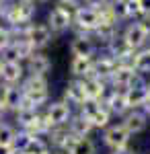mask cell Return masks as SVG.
I'll return each instance as SVG.
<instances>
[{"instance_id": "cell-21", "label": "cell", "mask_w": 150, "mask_h": 154, "mask_svg": "<svg viewBox=\"0 0 150 154\" xmlns=\"http://www.w3.org/2000/svg\"><path fill=\"white\" fill-rule=\"evenodd\" d=\"M39 113H41V109H19V111H14L12 117H14L17 130H25L29 123H33Z\"/></svg>"}, {"instance_id": "cell-34", "label": "cell", "mask_w": 150, "mask_h": 154, "mask_svg": "<svg viewBox=\"0 0 150 154\" xmlns=\"http://www.w3.org/2000/svg\"><path fill=\"white\" fill-rule=\"evenodd\" d=\"M113 2H115V4H121V6H123V4H127L130 0H113Z\"/></svg>"}, {"instance_id": "cell-40", "label": "cell", "mask_w": 150, "mask_h": 154, "mask_svg": "<svg viewBox=\"0 0 150 154\" xmlns=\"http://www.w3.org/2000/svg\"><path fill=\"white\" fill-rule=\"evenodd\" d=\"M6 2H11V0H6Z\"/></svg>"}, {"instance_id": "cell-26", "label": "cell", "mask_w": 150, "mask_h": 154, "mask_svg": "<svg viewBox=\"0 0 150 154\" xmlns=\"http://www.w3.org/2000/svg\"><path fill=\"white\" fill-rule=\"evenodd\" d=\"M123 12H126V19H138V17H142L138 0H130L127 4H123Z\"/></svg>"}, {"instance_id": "cell-10", "label": "cell", "mask_w": 150, "mask_h": 154, "mask_svg": "<svg viewBox=\"0 0 150 154\" xmlns=\"http://www.w3.org/2000/svg\"><path fill=\"white\" fill-rule=\"evenodd\" d=\"M121 125L130 131V136H136L148 128V115L142 109H130L121 115Z\"/></svg>"}, {"instance_id": "cell-42", "label": "cell", "mask_w": 150, "mask_h": 154, "mask_svg": "<svg viewBox=\"0 0 150 154\" xmlns=\"http://www.w3.org/2000/svg\"><path fill=\"white\" fill-rule=\"evenodd\" d=\"M0 86H2V82H0Z\"/></svg>"}, {"instance_id": "cell-23", "label": "cell", "mask_w": 150, "mask_h": 154, "mask_svg": "<svg viewBox=\"0 0 150 154\" xmlns=\"http://www.w3.org/2000/svg\"><path fill=\"white\" fill-rule=\"evenodd\" d=\"M68 154H97V144L91 138H78Z\"/></svg>"}, {"instance_id": "cell-37", "label": "cell", "mask_w": 150, "mask_h": 154, "mask_svg": "<svg viewBox=\"0 0 150 154\" xmlns=\"http://www.w3.org/2000/svg\"><path fill=\"white\" fill-rule=\"evenodd\" d=\"M146 48H148V49H150V39H148V41H146Z\"/></svg>"}, {"instance_id": "cell-32", "label": "cell", "mask_w": 150, "mask_h": 154, "mask_svg": "<svg viewBox=\"0 0 150 154\" xmlns=\"http://www.w3.org/2000/svg\"><path fill=\"white\" fill-rule=\"evenodd\" d=\"M6 6H8V2H6V0H0V19L4 17V12H6Z\"/></svg>"}, {"instance_id": "cell-25", "label": "cell", "mask_w": 150, "mask_h": 154, "mask_svg": "<svg viewBox=\"0 0 150 154\" xmlns=\"http://www.w3.org/2000/svg\"><path fill=\"white\" fill-rule=\"evenodd\" d=\"M31 140H33V138H31L25 130H17V136H14V140H12V148H14V152H25L27 146L31 144Z\"/></svg>"}, {"instance_id": "cell-4", "label": "cell", "mask_w": 150, "mask_h": 154, "mask_svg": "<svg viewBox=\"0 0 150 154\" xmlns=\"http://www.w3.org/2000/svg\"><path fill=\"white\" fill-rule=\"evenodd\" d=\"M45 121L49 123V128H62V125H68L70 117L74 115L72 107L66 103V101H49L43 109H41Z\"/></svg>"}, {"instance_id": "cell-8", "label": "cell", "mask_w": 150, "mask_h": 154, "mask_svg": "<svg viewBox=\"0 0 150 154\" xmlns=\"http://www.w3.org/2000/svg\"><path fill=\"white\" fill-rule=\"evenodd\" d=\"M115 68H117V62L103 49V54H99L97 58H92L91 76H95V78H99V80H103V82L109 84V80H111Z\"/></svg>"}, {"instance_id": "cell-38", "label": "cell", "mask_w": 150, "mask_h": 154, "mask_svg": "<svg viewBox=\"0 0 150 154\" xmlns=\"http://www.w3.org/2000/svg\"><path fill=\"white\" fill-rule=\"evenodd\" d=\"M37 154H49V150H47V152H37Z\"/></svg>"}, {"instance_id": "cell-16", "label": "cell", "mask_w": 150, "mask_h": 154, "mask_svg": "<svg viewBox=\"0 0 150 154\" xmlns=\"http://www.w3.org/2000/svg\"><path fill=\"white\" fill-rule=\"evenodd\" d=\"M62 101H66L70 107H78L86 101V95H84V88H82V80L78 78H72L70 82H66L64 86V95H62Z\"/></svg>"}, {"instance_id": "cell-30", "label": "cell", "mask_w": 150, "mask_h": 154, "mask_svg": "<svg viewBox=\"0 0 150 154\" xmlns=\"http://www.w3.org/2000/svg\"><path fill=\"white\" fill-rule=\"evenodd\" d=\"M142 17H150V0H138Z\"/></svg>"}, {"instance_id": "cell-12", "label": "cell", "mask_w": 150, "mask_h": 154, "mask_svg": "<svg viewBox=\"0 0 150 154\" xmlns=\"http://www.w3.org/2000/svg\"><path fill=\"white\" fill-rule=\"evenodd\" d=\"M138 72L134 70V66H117L115 72H113V76H111V88H115V91H126L127 86H132V84L138 80Z\"/></svg>"}, {"instance_id": "cell-29", "label": "cell", "mask_w": 150, "mask_h": 154, "mask_svg": "<svg viewBox=\"0 0 150 154\" xmlns=\"http://www.w3.org/2000/svg\"><path fill=\"white\" fill-rule=\"evenodd\" d=\"M138 23H140V27H142V31L146 33V37L150 39V17H142Z\"/></svg>"}, {"instance_id": "cell-2", "label": "cell", "mask_w": 150, "mask_h": 154, "mask_svg": "<svg viewBox=\"0 0 150 154\" xmlns=\"http://www.w3.org/2000/svg\"><path fill=\"white\" fill-rule=\"evenodd\" d=\"M72 17H74V6L70 4H56L54 8L47 11L45 17V25L49 27V31L54 35H60V33H66L72 27Z\"/></svg>"}, {"instance_id": "cell-6", "label": "cell", "mask_w": 150, "mask_h": 154, "mask_svg": "<svg viewBox=\"0 0 150 154\" xmlns=\"http://www.w3.org/2000/svg\"><path fill=\"white\" fill-rule=\"evenodd\" d=\"M130 131L121 125V123H113V125H107L103 130V142L107 148H111L113 152H126L127 144H130Z\"/></svg>"}, {"instance_id": "cell-17", "label": "cell", "mask_w": 150, "mask_h": 154, "mask_svg": "<svg viewBox=\"0 0 150 154\" xmlns=\"http://www.w3.org/2000/svg\"><path fill=\"white\" fill-rule=\"evenodd\" d=\"M82 88H84L86 99H92V101H103V97L107 95V91H109L107 82L99 80V78H95V76H86V78H82Z\"/></svg>"}, {"instance_id": "cell-3", "label": "cell", "mask_w": 150, "mask_h": 154, "mask_svg": "<svg viewBox=\"0 0 150 154\" xmlns=\"http://www.w3.org/2000/svg\"><path fill=\"white\" fill-rule=\"evenodd\" d=\"M101 23V19H99V14L95 8L91 6H78V8H74V17H72V31H74V35H89L92 33L97 27Z\"/></svg>"}, {"instance_id": "cell-28", "label": "cell", "mask_w": 150, "mask_h": 154, "mask_svg": "<svg viewBox=\"0 0 150 154\" xmlns=\"http://www.w3.org/2000/svg\"><path fill=\"white\" fill-rule=\"evenodd\" d=\"M146 115H148V119H150V82L146 84V101H144V105L140 107Z\"/></svg>"}, {"instance_id": "cell-31", "label": "cell", "mask_w": 150, "mask_h": 154, "mask_svg": "<svg viewBox=\"0 0 150 154\" xmlns=\"http://www.w3.org/2000/svg\"><path fill=\"white\" fill-rule=\"evenodd\" d=\"M0 154H14V148H12V146H2V144H0Z\"/></svg>"}, {"instance_id": "cell-20", "label": "cell", "mask_w": 150, "mask_h": 154, "mask_svg": "<svg viewBox=\"0 0 150 154\" xmlns=\"http://www.w3.org/2000/svg\"><path fill=\"white\" fill-rule=\"evenodd\" d=\"M86 121L92 125V130H105V128L109 125V121H111V113H109V111L103 107V103H101V105L89 115Z\"/></svg>"}, {"instance_id": "cell-35", "label": "cell", "mask_w": 150, "mask_h": 154, "mask_svg": "<svg viewBox=\"0 0 150 154\" xmlns=\"http://www.w3.org/2000/svg\"><path fill=\"white\" fill-rule=\"evenodd\" d=\"M49 154H64V152H58V150H49Z\"/></svg>"}, {"instance_id": "cell-7", "label": "cell", "mask_w": 150, "mask_h": 154, "mask_svg": "<svg viewBox=\"0 0 150 154\" xmlns=\"http://www.w3.org/2000/svg\"><path fill=\"white\" fill-rule=\"evenodd\" d=\"M23 66L27 76H47L52 70V60L45 51H33L23 62Z\"/></svg>"}, {"instance_id": "cell-1", "label": "cell", "mask_w": 150, "mask_h": 154, "mask_svg": "<svg viewBox=\"0 0 150 154\" xmlns=\"http://www.w3.org/2000/svg\"><path fill=\"white\" fill-rule=\"evenodd\" d=\"M35 12H37V4L35 2H25V0H11L6 12L2 17L4 25L8 27H17V25H27L33 21Z\"/></svg>"}, {"instance_id": "cell-27", "label": "cell", "mask_w": 150, "mask_h": 154, "mask_svg": "<svg viewBox=\"0 0 150 154\" xmlns=\"http://www.w3.org/2000/svg\"><path fill=\"white\" fill-rule=\"evenodd\" d=\"M12 43V31L8 25H0V51Z\"/></svg>"}, {"instance_id": "cell-19", "label": "cell", "mask_w": 150, "mask_h": 154, "mask_svg": "<svg viewBox=\"0 0 150 154\" xmlns=\"http://www.w3.org/2000/svg\"><path fill=\"white\" fill-rule=\"evenodd\" d=\"M68 130L76 136V138H89L91 136V131H92V125L86 121V119L82 117V115H72L68 121Z\"/></svg>"}, {"instance_id": "cell-22", "label": "cell", "mask_w": 150, "mask_h": 154, "mask_svg": "<svg viewBox=\"0 0 150 154\" xmlns=\"http://www.w3.org/2000/svg\"><path fill=\"white\" fill-rule=\"evenodd\" d=\"M134 70L138 74H142V76L150 74V49L148 48H142L136 51V56H134Z\"/></svg>"}, {"instance_id": "cell-13", "label": "cell", "mask_w": 150, "mask_h": 154, "mask_svg": "<svg viewBox=\"0 0 150 154\" xmlns=\"http://www.w3.org/2000/svg\"><path fill=\"white\" fill-rule=\"evenodd\" d=\"M25 74V66L21 62H0V82L2 84H21Z\"/></svg>"}, {"instance_id": "cell-5", "label": "cell", "mask_w": 150, "mask_h": 154, "mask_svg": "<svg viewBox=\"0 0 150 154\" xmlns=\"http://www.w3.org/2000/svg\"><path fill=\"white\" fill-rule=\"evenodd\" d=\"M25 41L31 45L33 51H43V49L52 43V39H54V33L49 31V27L45 23H29L27 27V33L23 37Z\"/></svg>"}, {"instance_id": "cell-24", "label": "cell", "mask_w": 150, "mask_h": 154, "mask_svg": "<svg viewBox=\"0 0 150 154\" xmlns=\"http://www.w3.org/2000/svg\"><path fill=\"white\" fill-rule=\"evenodd\" d=\"M14 136H17V125L14 123H8L6 119L0 121V144L2 146H12Z\"/></svg>"}, {"instance_id": "cell-14", "label": "cell", "mask_w": 150, "mask_h": 154, "mask_svg": "<svg viewBox=\"0 0 150 154\" xmlns=\"http://www.w3.org/2000/svg\"><path fill=\"white\" fill-rule=\"evenodd\" d=\"M70 54L72 58L78 56V58H92L97 54V43L92 41L91 33L89 35H74L70 41Z\"/></svg>"}, {"instance_id": "cell-9", "label": "cell", "mask_w": 150, "mask_h": 154, "mask_svg": "<svg viewBox=\"0 0 150 154\" xmlns=\"http://www.w3.org/2000/svg\"><path fill=\"white\" fill-rule=\"evenodd\" d=\"M0 103L4 105L8 115L19 111V107L23 103V88H21V84H2L0 86Z\"/></svg>"}, {"instance_id": "cell-36", "label": "cell", "mask_w": 150, "mask_h": 154, "mask_svg": "<svg viewBox=\"0 0 150 154\" xmlns=\"http://www.w3.org/2000/svg\"><path fill=\"white\" fill-rule=\"evenodd\" d=\"M35 2H37V4H45L47 0H35Z\"/></svg>"}, {"instance_id": "cell-15", "label": "cell", "mask_w": 150, "mask_h": 154, "mask_svg": "<svg viewBox=\"0 0 150 154\" xmlns=\"http://www.w3.org/2000/svg\"><path fill=\"white\" fill-rule=\"evenodd\" d=\"M119 37H121V39H123L134 51L146 48V41H148V37H146V33L142 31V27H140L138 21H134V23L127 25L126 29L121 31V35H119Z\"/></svg>"}, {"instance_id": "cell-39", "label": "cell", "mask_w": 150, "mask_h": 154, "mask_svg": "<svg viewBox=\"0 0 150 154\" xmlns=\"http://www.w3.org/2000/svg\"><path fill=\"white\" fill-rule=\"evenodd\" d=\"M25 2H35V0H25ZM35 4H37V2H35Z\"/></svg>"}, {"instance_id": "cell-33", "label": "cell", "mask_w": 150, "mask_h": 154, "mask_svg": "<svg viewBox=\"0 0 150 154\" xmlns=\"http://www.w3.org/2000/svg\"><path fill=\"white\" fill-rule=\"evenodd\" d=\"M6 115H8V113H6V109H4V105L0 103V121H4V119H6Z\"/></svg>"}, {"instance_id": "cell-18", "label": "cell", "mask_w": 150, "mask_h": 154, "mask_svg": "<svg viewBox=\"0 0 150 154\" xmlns=\"http://www.w3.org/2000/svg\"><path fill=\"white\" fill-rule=\"evenodd\" d=\"M91 70H92V58H78V56H74L72 62H70V74H72V78H86V76H91Z\"/></svg>"}, {"instance_id": "cell-41", "label": "cell", "mask_w": 150, "mask_h": 154, "mask_svg": "<svg viewBox=\"0 0 150 154\" xmlns=\"http://www.w3.org/2000/svg\"><path fill=\"white\" fill-rule=\"evenodd\" d=\"M82 2H86V0H82Z\"/></svg>"}, {"instance_id": "cell-11", "label": "cell", "mask_w": 150, "mask_h": 154, "mask_svg": "<svg viewBox=\"0 0 150 154\" xmlns=\"http://www.w3.org/2000/svg\"><path fill=\"white\" fill-rule=\"evenodd\" d=\"M146 84L148 82L144 80V76H138V80L123 91V99H126L127 109H140L144 105V101H146Z\"/></svg>"}]
</instances>
